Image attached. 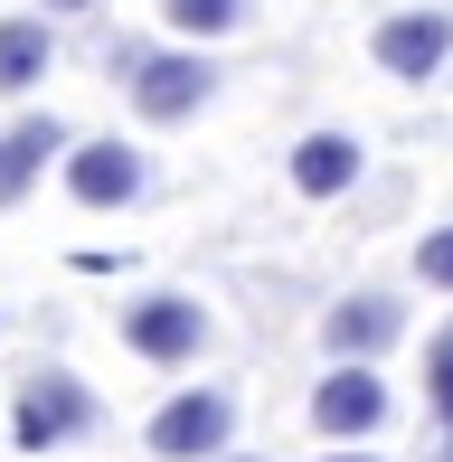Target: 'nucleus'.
<instances>
[{"label":"nucleus","instance_id":"f257e3e1","mask_svg":"<svg viewBox=\"0 0 453 462\" xmlns=\"http://www.w3.org/2000/svg\"><path fill=\"white\" fill-rule=\"evenodd\" d=\"M114 76H123V95H133V114L142 123H190L199 104L217 95V67H208V48H114Z\"/></svg>","mask_w":453,"mask_h":462},{"label":"nucleus","instance_id":"f03ea898","mask_svg":"<svg viewBox=\"0 0 453 462\" xmlns=\"http://www.w3.org/2000/svg\"><path fill=\"white\" fill-rule=\"evenodd\" d=\"M95 425H105V406H95L86 377H67V368L19 377V406H10V444L19 453H57V444H76V434H95Z\"/></svg>","mask_w":453,"mask_h":462},{"label":"nucleus","instance_id":"7ed1b4c3","mask_svg":"<svg viewBox=\"0 0 453 462\" xmlns=\"http://www.w3.org/2000/svg\"><path fill=\"white\" fill-rule=\"evenodd\" d=\"M142 444H152L161 462H217L226 444H236V396L226 387H180L171 406L142 425Z\"/></svg>","mask_w":453,"mask_h":462},{"label":"nucleus","instance_id":"20e7f679","mask_svg":"<svg viewBox=\"0 0 453 462\" xmlns=\"http://www.w3.org/2000/svg\"><path fill=\"white\" fill-rule=\"evenodd\" d=\"M123 349L152 368H190L199 349H208V311H199V292H142V302H123Z\"/></svg>","mask_w":453,"mask_h":462},{"label":"nucleus","instance_id":"39448f33","mask_svg":"<svg viewBox=\"0 0 453 462\" xmlns=\"http://www.w3.org/2000/svg\"><path fill=\"white\" fill-rule=\"evenodd\" d=\"M387 425V377L368 359H331V377L312 387V434H331V444H368V434Z\"/></svg>","mask_w":453,"mask_h":462},{"label":"nucleus","instance_id":"423d86ee","mask_svg":"<svg viewBox=\"0 0 453 462\" xmlns=\"http://www.w3.org/2000/svg\"><path fill=\"white\" fill-rule=\"evenodd\" d=\"M368 57H378L397 86L444 76V57H453V10H387L378 29H368Z\"/></svg>","mask_w":453,"mask_h":462},{"label":"nucleus","instance_id":"0eeeda50","mask_svg":"<svg viewBox=\"0 0 453 462\" xmlns=\"http://www.w3.org/2000/svg\"><path fill=\"white\" fill-rule=\"evenodd\" d=\"M142 180H152V171H142V152H133L123 133L76 142V152H67V199H76V208H133Z\"/></svg>","mask_w":453,"mask_h":462},{"label":"nucleus","instance_id":"6e6552de","mask_svg":"<svg viewBox=\"0 0 453 462\" xmlns=\"http://www.w3.org/2000/svg\"><path fill=\"white\" fill-rule=\"evenodd\" d=\"M406 340V302L397 292H349V302L321 311V349L331 359H378V349Z\"/></svg>","mask_w":453,"mask_h":462},{"label":"nucleus","instance_id":"1a4fd4ad","mask_svg":"<svg viewBox=\"0 0 453 462\" xmlns=\"http://www.w3.org/2000/svg\"><path fill=\"white\" fill-rule=\"evenodd\" d=\"M76 152V133L57 114H19V123H0V208H19L38 189V171L48 161H67Z\"/></svg>","mask_w":453,"mask_h":462},{"label":"nucleus","instance_id":"9d476101","mask_svg":"<svg viewBox=\"0 0 453 462\" xmlns=\"http://www.w3.org/2000/svg\"><path fill=\"white\" fill-rule=\"evenodd\" d=\"M293 189L302 199H349L359 189V133H302L293 142Z\"/></svg>","mask_w":453,"mask_h":462},{"label":"nucleus","instance_id":"9b49d317","mask_svg":"<svg viewBox=\"0 0 453 462\" xmlns=\"http://www.w3.org/2000/svg\"><path fill=\"white\" fill-rule=\"evenodd\" d=\"M57 67V29L48 19H0V95H29Z\"/></svg>","mask_w":453,"mask_h":462},{"label":"nucleus","instance_id":"f8f14e48","mask_svg":"<svg viewBox=\"0 0 453 462\" xmlns=\"http://www.w3.org/2000/svg\"><path fill=\"white\" fill-rule=\"evenodd\" d=\"M245 10H255V0H161V29H171V38H199V48H208V38L245 29Z\"/></svg>","mask_w":453,"mask_h":462},{"label":"nucleus","instance_id":"ddd939ff","mask_svg":"<svg viewBox=\"0 0 453 462\" xmlns=\"http://www.w3.org/2000/svg\"><path fill=\"white\" fill-rule=\"evenodd\" d=\"M425 406H435V425L453 434V321L425 340Z\"/></svg>","mask_w":453,"mask_h":462},{"label":"nucleus","instance_id":"4468645a","mask_svg":"<svg viewBox=\"0 0 453 462\" xmlns=\"http://www.w3.org/2000/svg\"><path fill=\"white\" fill-rule=\"evenodd\" d=\"M416 274L435 292H453V226H425V236H416Z\"/></svg>","mask_w":453,"mask_h":462},{"label":"nucleus","instance_id":"2eb2a0df","mask_svg":"<svg viewBox=\"0 0 453 462\" xmlns=\"http://www.w3.org/2000/svg\"><path fill=\"white\" fill-rule=\"evenodd\" d=\"M321 462H378V453H321Z\"/></svg>","mask_w":453,"mask_h":462},{"label":"nucleus","instance_id":"dca6fc26","mask_svg":"<svg viewBox=\"0 0 453 462\" xmlns=\"http://www.w3.org/2000/svg\"><path fill=\"white\" fill-rule=\"evenodd\" d=\"M48 10H95V0H48Z\"/></svg>","mask_w":453,"mask_h":462},{"label":"nucleus","instance_id":"f3484780","mask_svg":"<svg viewBox=\"0 0 453 462\" xmlns=\"http://www.w3.org/2000/svg\"><path fill=\"white\" fill-rule=\"evenodd\" d=\"M217 462H255V453H217Z\"/></svg>","mask_w":453,"mask_h":462},{"label":"nucleus","instance_id":"a211bd4d","mask_svg":"<svg viewBox=\"0 0 453 462\" xmlns=\"http://www.w3.org/2000/svg\"><path fill=\"white\" fill-rule=\"evenodd\" d=\"M435 462H453V444H444V453H435Z\"/></svg>","mask_w":453,"mask_h":462}]
</instances>
